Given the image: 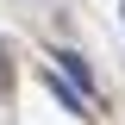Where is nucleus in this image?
Segmentation results:
<instances>
[{
	"instance_id": "1",
	"label": "nucleus",
	"mask_w": 125,
	"mask_h": 125,
	"mask_svg": "<svg viewBox=\"0 0 125 125\" xmlns=\"http://www.w3.org/2000/svg\"><path fill=\"white\" fill-rule=\"evenodd\" d=\"M44 88L56 94V100H62V106H69V113H81V119H88V100H81V88H75V81H69V75H62V69H44Z\"/></svg>"
},
{
	"instance_id": "2",
	"label": "nucleus",
	"mask_w": 125,
	"mask_h": 125,
	"mask_svg": "<svg viewBox=\"0 0 125 125\" xmlns=\"http://www.w3.org/2000/svg\"><path fill=\"white\" fill-rule=\"evenodd\" d=\"M56 69H62V75H69V81H75L81 94H94V69H88V62L75 56V50H56Z\"/></svg>"
}]
</instances>
